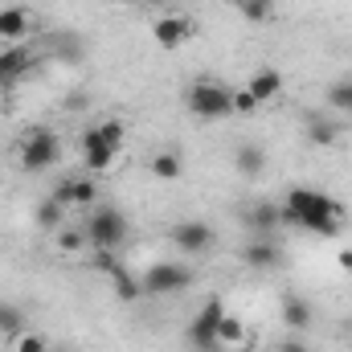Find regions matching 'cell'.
I'll return each instance as SVG.
<instances>
[{
	"label": "cell",
	"mask_w": 352,
	"mask_h": 352,
	"mask_svg": "<svg viewBox=\"0 0 352 352\" xmlns=\"http://www.w3.org/2000/svg\"><path fill=\"white\" fill-rule=\"evenodd\" d=\"M283 226H299V230H307V234L336 238L340 226H344V205L332 201V197L320 192V188L295 184V188L283 197Z\"/></svg>",
	"instance_id": "6da1fadb"
},
{
	"label": "cell",
	"mask_w": 352,
	"mask_h": 352,
	"mask_svg": "<svg viewBox=\"0 0 352 352\" xmlns=\"http://www.w3.org/2000/svg\"><path fill=\"white\" fill-rule=\"evenodd\" d=\"M184 107L197 119H230L234 115V90L213 82V78H197L184 90Z\"/></svg>",
	"instance_id": "7a4b0ae2"
},
{
	"label": "cell",
	"mask_w": 352,
	"mask_h": 352,
	"mask_svg": "<svg viewBox=\"0 0 352 352\" xmlns=\"http://www.w3.org/2000/svg\"><path fill=\"white\" fill-rule=\"evenodd\" d=\"M87 238L94 250H119L123 242H127V217H123V209H115V205H98V209H90L87 217Z\"/></svg>",
	"instance_id": "3957f363"
},
{
	"label": "cell",
	"mask_w": 352,
	"mask_h": 352,
	"mask_svg": "<svg viewBox=\"0 0 352 352\" xmlns=\"http://www.w3.org/2000/svg\"><path fill=\"white\" fill-rule=\"evenodd\" d=\"M58 156H62V144H58V135H54L50 127H33V131L16 144V160H21L25 173H45V168L58 164Z\"/></svg>",
	"instance_id": "277c9868"
},
{
	"label": "cell",
	"mask_w": 352,
	"mask_h": 352,
	"mask_svg": "<svg viewBox=\"0 0 352 352\" xmlns=\"http://www.w3.org/2000/svg\"><path fill=\"white\" fill-rule=\"evenodd\" d=\"M221 316H226V303L213 295V299L197 311V320L188 324V349L192 352H221V344H217V324H221Z\"/></svg>",
	"instance_id": "5b68a950"
},
{
	"label": "cell",
	"mask_w": 352,
	"mask_h": 352,
	"mask_svg": "<svg viewBox=\"0 0 352 352\" xmlns=\"http://www.w3.org/2000/svg\"><path fill=\"white\" fill-rule=\"evenodd\" d=\"M192 270L184 263H156L144 270V278H140V287L148 291V295H173V291H184V287H192Z\"/></svg>",
	"instance_id": "8992f818"
},
{
	"label": "cell",
	"mask_w": 352,
	"mask_h": 352,
	"mask_svg": "<svg viewBox=\"0 0 352 352\" xmlns=\"http://www.w3.org/2000/svg\"><path fill=\"white\" fill-rule=\"evenodd\" d=\"M168 238L176 242L180 254H205V250H213V226H205V221H176L173 230H168Z\"/></svg>",
	"instance_id": "52a82bcc"
},
{
	"label": "cell",
	"mask_w": 352,
	"mask_h": 352,
	"mask_svg": "<svg viewBox=\"0 0 352 352\" xmlns=\"http://www.w3.org/2000/svg\"><path fill=\"white\" fill-rule=\"evenodd\" d=\"M54 201L66 205V209H90V205L98 201V184H94L90 176H70V180H62V184L54 188Z\"/></svg>",
	"instance_id": "ba28073f"
},
{
	"label": "cell",
	"mask_w": 352,
	"mask_h": 352,
	"mask_svg": "<svg viewBox=\"0 0 352 352\" xmlns=\"http://www.w3.org/2000/svg\"><path fill=\"white\" fill-rule=\"evenodd\" d=\"M152 37L160 50H180L192 37V21L188 16H156L152 21Z\"/></svg>",
	"instance_id": "9c48e42d"
},
{
	"label": "cell",
	"mask_w": 352,
	"mask_h": 352,
	"mask_svg": "<svg viewBox=\"0 0 352 352\" xmlns=\"http://www.w3.org/2000/svg\"><path fill=\"white\" fill-rule=\"evenodd\" d=\"M242 263L254 266V270H274V266L283 263V250H278L274 234H258L254 242H246L242 246Z\"/></svg>",
	"instance_id": "30bf717a"
},
{
	"label": "cell",
	"mask_w": 352,
	"mask_h": 352,
	"mask_svg": "<svg viewBox=\"0 0 352 352\" xmlns=\"http://www.w3.org/2000/svg\"><path fill=\"white\" fill-rule=\"evenodd\" d=\"M78 148H82V164H87V173H107V168L115 164V148L102 144L98 127H87V131H82Z\"/></svg>",
	"instance_id": "8fae6325"
},
{
	"label": "cell",
	"mask_w": 352,
	"mask_h": 352,
	"mask_svg": "<svg viewBox=\"0 0 352 352\" xmlns=\"http://www.w3.org/2000/svg\"><path fill=\"white\" fill-rule=\"evenodd\" d=\"M98 266L111 274V283H115V295H119L123 303H131V299H140V295H144L140 278H131V270H127V266L115 263V258H111V250H98Z\"/></svg>",
	"instance_id": "7c38bea8"
},
{
	"label": "cell",
	"mask_w": 352,
	"mask_h": 352,
	"mask_svg": "<svg viewBox=\"0 0 352 352\" xmlns=\"http://www.w3.org/2000/svg\"><path fill=\"white\" fill-rule=\"evenodd\" d=\"M29 29H33V16H29V8H21V4H8V8H0V41L16 45V41H25V37H29Z\"/></svg>",
	"instance_id": "4fadbf2b"
},
{
	"label": "cell",
	"mask_w": 352,
	"mask_h": 352,
	"mask_svg": "<svg viewBox=\"0 0 352 352\" xmlns=\"http://www.w3.org/2000/svg\"><path fill=\"white\" fill-rule=\"evenodd\" d=\"M283 324H287L291 332H307V328L316 324L311 303H307V299H299V295H283Z\"/></svg>",
	"instance_id": "5bb4252c"
},
{
	"label": "cell",
	"mask_w": 352,
	"mask_h": 352,
	"mask_svg": "<svg viewBox=\"0 0 352 352\" xmlns=\"http://www.w3.org/2000/svg\"><path fill=\"white\" fill-rule=\"evenodd\" d=\"M29 62H33V58H29V50H25L21 41H16V45H8V50L0 54V87L16 82V78L29 70Z\"/></svg>",
	"instance_id": "9a60e30c"
},
{
	"label": "cell",
	"mask_w": 352,
	"mask_h": 352,
	"mask_svg": "<svg viewBox=\"0 0 352 352\" xmlns=\"http://www.w3.org/2000/svg\"><path fill=\"white\" fill-rule=\"evenodd\" d=\"M246 90L258 98V102H270L278 90H283V74L274 70V66H263V70H254L250 74V82H246Z\"/></svg>",
	"instance_id": "2e32d148"
},
{
	"label": "cell",
	"mask_w": 352,
	"mask_h": 352,
	"mask_svg": "<svg viewBox=\"0 0 352 352\" xmlns=\"http://www.w3.org/2000/svg\"><path fill=\"white\" fill-rule=\"evenodd\" d=\"M152 176H156V180H164V184L180 180V176H184V156H180L176 148L156 152V156H152Z\"/></svg>",
	"instance_id": "e0dca14e"
},
{
	"label": "cell",
	"mask_w": 352,
	"mask_h": 352,
	"mask_svg": "<svg viewBox=\"0 0 352 352\" xmlns=\"http://www.w3.org/2000/svg\"><path fill=\"white\" fill-rule=\"evenodd\" d=\"M336 135H340V127H336L332 119H324V115H307V144H311V148H332Z\"/></svg>",
	"instance_id": "ac0fdd59"
},
{
	"label": "cell",
	"mask_w": 352,
	"mask_h": 352,
	"mask_svg": "<svg viewBox=\"0 0 352 352\" xmlns=\"http://www.w3.org/2000/svg\"><path fill=\"white\" fill-rule=\"evenodd\" d=\"M246 221H250L258 234H274V230L283 226V205H270V201H263V205H254V209L246 213Z\"/></svg>",
	"instance_id": "d6986e66"
},
{
	"label": "cell",
	"mask_w": 352,
	"mask_h": 352,
	"mask_svg": "<svg viewBox=\"0 0 352 352\" xmlns=\"http://www.w3.org/2000/svg\"><path fill=\"white\" fill-rule=\"evenodd\" d=\"M234 164H238V173H242V176H263L266 152L258 148V144H242V148L234 152Z\"/></svg>",
	"instance_id": "ffe728a7"
},
{
	"label": "cell",
	"mask_w": 352,
	"mask_h": 352,
	"mask_svg": "<svg viewBox=\"0 0 352 352\" xmlns=\"http://www.w3.org/2000/svg\"><path fill=\"white\" fill-rule=\"evenodd\" d=\"M217 344L221 349H234V344H246V324L238 320V316H221V324H217Z\"/></svg>",
	"instance_id": "44dd1931"
},
{
	"label": "cell",
	"mask_w": 352,
	"mask_h": 352,
	"mask_svg": "<svg viewBox=\"0 0 352 352\" xmlns=\"http://www.w3.org/2000/svg\"><path fill=\"white\" fill-rule=\"evenodd\" d=\"M234 8H238L242 21H250V25L274 21V0H234Z\"/></svg>",
	"instance_id": "7402d4cb"
},
{
	"label": "cell",
	"mask_w": 352,
	"mask_h": 352,
	"mask_svg": "<svg viewBox=\"0 0 352 352\" xmlns=\"http://www.w3.org/2000/svg\"><path fill=\"white\" fill-rule=\"evenodd\" d=\"M87 246H90L87 230H78V226H62V230H58V250H62V254H82Z\"/></svg>",
	"instance_id": "603a6c76"
},
{
	"label": "cell",
	"mask_w": 352,
	"mask_h": 352,
	"mask_svg": "<svg viewBox=\"0 0 352 352\" xmlns=\"http://www.w3.org/2000/svg\"><path fill=\"white\" fill-rule=\"evenodd\" d=\"M33 217H37V226H41V230H54V234H58V230H62V217H66V205H58V201L50 197V201H41V205H37V213H33Z\"/></svg>",
	"instance_id": "cb8c5ba5"
},
{
	"label": "cell",
	"mask_w": 352,
	"mask_h": 352,
	"mask_svg": "<svg viewBox=\"0 0 352 352\" xmlns=\"http://www.w3.org/2000/svg\"><path fill=\"white\" fill-rule=\"evenodd\" d=\"M25 332V316H21V307H12V303H4L0 299V336H21Z\"/></svg>",
	"instance_id": "d4e9b609"
},
{
	"label": "cell",
	"mask_w": 352,
	"mask_h": 352,
	"mask_svg": "<svg viewBox=\"0 0 352 352\" xmlns=\"http://www.w3.org/2000/svg\"><path fill=\"white\" fill-rule=\"evenodd\" d=\"M328 107H332V111H349L352 115V78H340V82L328 87Z\"/></svg>",
	"instance_id": "484cf974"
},
{
	"label": "cell",
	"mask_w": 352,
	"mask_h": 352,
	"mask_svg": "<svg viewBox=\"0 0 352 352\" xmlns=\"http://www.w3.org/2000/svg\"><path fill=\"white\" fill-rule=\"evenodd\" d=\"M98 135H102V144H107V148H115V152H119V148H123V140H127V127H123V119H102V123H98Z\"/></svg>",
	"instance_id": "4316f807"
},
{
	"label": "cell",
	"mask_w": 352,
	"mask_h": 352,
	"mask_svg": "<svg viewBox=\"0 0 352 352\" xmlns=\"http://www.w3.org/2000/svg\"><path fill=\"white\" fill-rule=\"evenodd\" d=\"M258 107H263V102H258L246 87L234 90V115H258Z\"/></svg>",
	"instance_id": "83f0119b"
},
{
	"label": "cell",
	"mask_w": 352,
	"mask_h": 352,
	"mask_svg": "<svg viewBox=\"0 0 352 352\" xmlns=\"http://www.w3.org/2000/svg\"><path fill=\"white\" fill-rule=\"evenodd\" d=\"M16 352H50V340L37 332H21L16 336Z\"/></svg>",
	"instance_id": "f1b7e54d"
},
{
	"label": "cell",
	"mask_w": 352,
	"mask_h": 352,
	"mask_svg": "<svg viewBox=\"0 0 352 352\" xmlns=\"http://www.w3.org/2000/svg\"><path fill=\"white\" fill-rule=\"evenodd\" d=\"M278 352H311V349H307L303 340H283V344H278Z\"/></svg>",
	"instance_id": "f546056e"
},
{
	"label": "cell",
	"mask_w": 352,
	"mask_h": 352,
	"mask_svg": "<svg viewBox=\"0 0 352 352\" xmlns=\"http://www.w3.org/2000/svg\"><path fill=\"white\" fill-rule=\"evenodd\" d=\"M340 270H349L352 274V250H340Z\"/></svg>",
	"instance_id": "4dcf8cb0"
},
{
	"label": "cell",
	"mask_w": 352,
	"mask_h": 352,
	"mask_svg": "<svg viewBox=\"0 0 352 352\" xmlns=\"http://www.w3.org/2000/svg\"><path fill=\"white\" fill-rule=\"evenodd\" d=\"M266 352H278V349H266Z\"/></svg>",
	"instance_id": "1f68e13d"
},
{
	"label": "cell",
	"mask_w": 352,
	"mask_h": 352,
	"mask_svg": "<svg viewBox=\"0 0 352 352\" xmlns=\"http://www.w3.org/2000/svg\"><path fill=\"white\" fill-rule=\"evenodd\" d=\"M58 352H66V349H58Z\"/></svg>",
	"instance_id": "d6a6232c"
}]
</instances>
